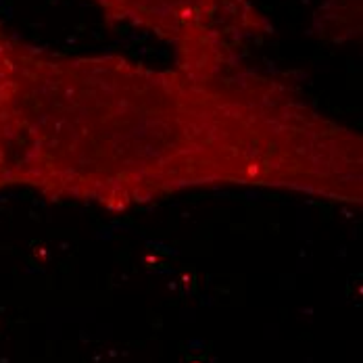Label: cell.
I'll return each mask as SVG.
<instances>
[{"label": "cell", "mask_w": 363, "mask_h": 363, "mask_svg": "<svg viewBox=\"0 0 363 363\" xmlns=\"http://www.w3.org/2000/svg\"><path fill=\"white\" fill-rule=\"evenodd\" d=\"M363 199L362 136L251 69H150L0 32V192L130 211L194 188Z\"/></svg>", "instance_id": "1"}]
</instances>
